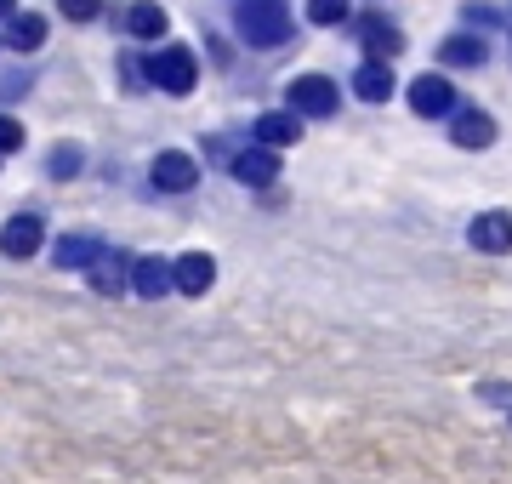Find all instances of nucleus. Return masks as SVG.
<instances>
[{
    "label": "nucleus",
    "instance_id": "nucleus-20",
    "mask_svg": "<svg viewBox=\"0 0 512 484\" xmlns=\"http://www.w3.org/2000/svg\"><path fill=\"white\" fill-rule=\"evenodd\" d=\"M348 18H353V0H308V23H319V29H336Z\"/></svg>",
    "mask_w": 512,
    "mask_h": 484
},
{
    "label": "nucleus",
    "instance_id": "nucleus-24",
    "mask_svg": "<svg viewBox=\"0 0 512 484\" xmlns=\"http://www.w3.org/2000/svg\"><path fill=\"white\" fill-rule=\"evenodd\" d=\"M461 18H467V29H490V23H495V6L473 0V6H461Z\"/></svg>",
    "mask_w": 512,
    "mask_h": 484
},
{
    "label": "nucleus",
    "instance_id": "nucleus-15",
    "mask_svg": "<svg viewBox=\"0 0 512 484\" xmlns=\"http://www.w3.org/2000/svg\"><path fill=\"white\" fill-rule=\"evenodd\" d=\"M177 291V280H171V257H137L131 262V297L143 302H160Z\"/></svg>",
    "mask_w": 512,
    "mask_h": 484
},
{
    "label": "nucleus",
    "instance_id": "nucleus-14",
    "mask_svg": "<svg viewBox=\"0 0 512 484\" xmlns=\"http://www.w3.org/2000/svg\"><path fill=\"white\" fill-rule=\"evenodd\" d=\"M251 143L256 149H296L302 143V114L291 109H274V114H256V126H251Z\"/></svg>",
    "mask_w": 512,
    "mask_h": 484
},
{
    "label": "nucleus",
    "instance_id": "nucleus-5",
    "mask_svg": "<svg viewBox=\"0 0 512 484\" xmlns=\"http://www.w3.org/2000/svg\"><path fill=\"white\" fill-rule=\"evenodd\" d=\"M148 188L154 194H194L200 188V160L188 149H160L148 160Z\"/></svg>",
    "mask_w": 512,
    "mask_h": 484
},
{
    "label": "nucleus",
    "instance_id": "nucleus-17",
    "mask_svg": "<svg viewBox=\"0 0 512 484\" xmlns=\"http://www.w3.org/2000/svg\"><path fill=\"white\" fill-rule=\"evenodd\" d=\"M348 86H353V97H359V103H370V109H382L387 97L399 92V80H393V63H370V57L359 63V69H353Z\"/></svg>",
    "mask_w": 512,
    "mask_h": 484
},
{
    "label": "nucleus",
    "instance_id": "nucleus-10",
    "mask_svg": "<svg viewBox=\"0 0 512 484\" xmlns=\"http://www.w3.org/2000/svg\"><path fill=\"white\" fill-rule=\"evenodd\" d=\"M171 280H177V297L200 302L217 285V257L211 251H183V257H171Z\"/></svg>",
    "mask_w": 512,
    "mask_h": 484
},
{
    "label": "nucleus",
    "instance_id": "nucleus-23",
    "mask_svg": "<svg viewBox=\"0 0 512 484\" xmlns=\"http://www.w3.org/2000/svg\"><path fill=\"white\" fill-rule=\"evenodd\" d=\"M57 6H63V18L69 23H92L97 12H103V0H57Z\"/></svg>",
    "mask_w": 512,
    "mask_h": 484
},
{
    "label": "nucleus",
    "instance_id": "nucleus-7",
    "mask_svg": "<svg viewBox=\"0 0 512 484\" xmlns=\"http://www.w3.org/2000/svg\"><path fill=\"white\" fill-rule=\"evenodd\" d=\"M501 137V126H495V114H484V109H473V103H461L456 114H450V143L456 149H467V154H484Z\"/></svg>",
    "mask_w": 512,
    "mask_h": 484
},
{
    "label": "nucleus",
    "instance_id": "nucleus-18",
    "mask_svg": "<svg viewBox=\"0 0 512 484\" xmlns=\"http://www.w3.org/2000/svg\"><path fill=\"white\" fill-rule=\"evenodd\" d=\"M120 23H126L131 40H165V29H171V18H165L160 0H131Z\"/></svg>",
    "mask_w": 512,
    "mask_h": 484
},
{
    "label": "nucleus",
    "instance_id": "nucleus-13",
    "mask_svg": "<svg viewBox=\"0 0 512 484\" xmlns=\"http://www.w3.org/2000/svg\"><path fill=\"white\" fill-rule=\"evenodd\" d=\"M444 69H484L490 63V40L478 35V29H456V35L439 40V52H433Z\"/></svg>",
    "mask_w": 512,
    "mask_h": 484
},
{
    "label": "nucleus",
    "instance_id": "nucleus-4",
    "mask_svg": "<svg viewBox=\"0 0 512 484\" xmlns=\"http://www.w3.org/2000/svg\"><path fill=\"white\" fill-rule=\"evenodd\" d=\"M404 97H410V114H416V120H450V114L467 103V97L450 86V75H416L404 86Z\"/></svg>",
    "mask_w": 512,
    "mask_h": 484
},
{
    "label": "nucleus",
    "instance_id": "nucleus-1",
    "mask_svg": "<svg viewBox=\"0 0 512 484\" xmlns=\"http://www.w3.org/2000/svg\"><path fill=\"white\" fill-rule=\"evenodd\" d=\"M234 29L245 46L268 52V46H285L296 29L291 18V0H234Z\"/></svg>",
    "mask_w": 512,
    "mask_h": 484
},
{
    "label": "nucleus",
    "instance_id": "nucleus-19",
    "mask_svg": "<svg viewBox=\"0 0 512 484\" xmlns=\"http://www.w3.org/2000/svg\"><path fill=\"white\" fill-rule=\"evenodd\" d=\"M6 46H12V52H40V46H46V18H40V12H18V18H6Z\"/></svg>",
    "mask_w": 512,
    "mask_h": 484
},
{
    "label": "nucleus",
    "instance_id": "nucleus-26",
    "mask_svg": "<svg viewBox=\"0 0 512 484\" xmlns=\"http://www.w3.org/2000/svg\"><path fill=\"white\" fill-rule=\"evenodd\" d=\"M507 428H512V399H507Z\"/></svg>",
    "mask_w": 512,
    "mask_h": 484
},
{
    "label": "nucleus",
    "instance_id": "nucleus-12",
    "mask_svg": "<svg viewBox=\"0 0 512 484\" xmlns=\"http://www.w3.org/2000/svg\"><path fill=\"white\" fill-rule=\"evenodd\" d=\"M103 251H109L103 234H57V240H52V262L63 268V274H86Z\"/></svg>",
    "mask_w": 512,
    "mask_h": 484
},
{
    "label": "nucleus",
    "instance_id": "nucleus-25",
    "mask_svg": "<svg viewBox=\"0 0 512 484\" xmlns=\"http://www.w3.org/2000/svg\"><path fill=\"white\" fill-rule=\"evenodd\" d=\"M0 18H18V0H0Z\"/></svg>",
    "mask_w": 512,
    "mask_h": 484
},
{
    "label": "nucleus",
    "instance_id": "nucleus-11",
    "mask_svg": "<svg viewBox=\"0 0 512 484\" xmlns=\"http://www.w3.org/2000/svg\"><path fill=\"white\" fill-rule=\"evenodd\" d=\"M353 35L365 40V57H370V63H393V57L404 52V29H393V23L376 18V12L353 18Z\"/></svg>",
    "mask_w": 512,
    "mask_h": 484
},
{
    "label": "nucleus",
    "instance_id": "nucleus-6",
    "mask_svg": "<svg viewBox=\"0 0 512 484\" xmlns=\"http://www.w3.org/2000/svg\"><path fill=\"white\" fill-rule=\"evenodd\" d=\"M40 251H46V223H40L35 211H18V217L0 223V257L6 262H29Z\"/></svg>",
    "mask_w": 512,
    "mask_h": 484
},
{
    "label": "nucleus",
    "instance_id": "nucleus-9",
    "mask_svg": "<svg viewBox=\"0 0 512 484\" xmlns=\"http://www.w3.org/2000/svg\"><path fill=\"white\" fill-rule=\"evenodd\" d=\"M467 245L484 257H512V211H478L467 223Z\"/></svg>",
    "mask_w": 512,
    "mask_h": 484
},
{
    "label": "nucleus",
    "instance_id": "nucleus-21",
    "mask_svg": "<svg viewBox=\"0 0 512 484\" xmlns=\"http://www.w3.org/2000/svg\"><path fill=\"white\" fill-rule=\"evenodd\" d=\"M80 166H86V154H80V143H57V149H52V160H46V171H52L57 183H63V177H74Z\"/></svg>",
    "mask_w": 512,
    "mask_h": 484
},
{
    "label": "nucleus",
    "instance_id": "nucleus-8",
    "mask_svg": "<svg viewBox=\"0 0 512 484\" xmlns=\"http://www.w3.org/2000/svg\"><path fill=\"white\" fill-rule=\"evenodd\" d=\"M131 262H137L131 251L109 245V251H103V257L86 268V285H92L97 297H126V291H131Z\"/></svg>",
    "mask_w": 512,
    "mask_h": 484
},
{
    "label": "nucleus",
    "instance_id": "nucleus-22",
    "mask_svg": "<svg viewBox=\"0 0 512 484\" xmlns=\"http://www.w3.org/2000/svg\"><path fill=\"white\" fill-rule=\"evenodd\" d=\"M23 143H29V131H23V120H12V114H0V154H18Z\"/></svg>",
    "mask_w": 512,
    "mask_h": 484
},
{
    "label": "nucleus",
    "instance_id": "nucleus-27",
    "mask_svg": "<svg viewBox=\"0 0 512 484\" xmlns=\"http://www.w3.org/2000/svg\"><path fill=\"white\" fill-rule=\"evenodd\" d=\"M0 46H6V35H0Z\"/></svg>",
    "mask_w": 512,
    "mask_h": 484
},
{
    "label": "nucleus",
    "instance_id": "nucleus-2",
    "mask_svg": "<svg viewBox=\"0 0 512 484\" xmlns=\"http://www.w3.org/2000/svg\"><path fill=\"white\" fill-rule=\"evenodd\" d=\"M143 80L165 97H188L200 86V57H194V46H183V40H165L154 57H143Z\"/></svg>",
    "mask_w": 512,
    "mask_h": 484
},
{
    "label": "nucleus",
    "instance_id": "nucleus-3",
    "mask_svg": "<svg viewBox=\"0 0 512 484\" xmlns=\"http://www.w3.org/2000/svg\"><path fill=\"white\" fill-rule=\"evenodd\" d=\"M285 103H291V114H302V120H330V114L342 109V86L330 75H296L291 86H285Z\"/></svg>",
    "mask_w": 512,
    "mask_h": 484
},
{
    "label": "nucleus",
    "instance_id": "nucleus-16",
    "mask_svg": "<svg viewBox=\"0 0 512 484\" xmlns=\"http://www.w3.org/2000/svg\"><path fill=\"white\" fill-rule=\"evenodd\" d=\"M228 171H234V183H245V188H274L279 183V154L274 149H239L234 160H228Z\"/></svg>",
    "mask_w": 512,
    "mask_h": 484
}]
</instances>
